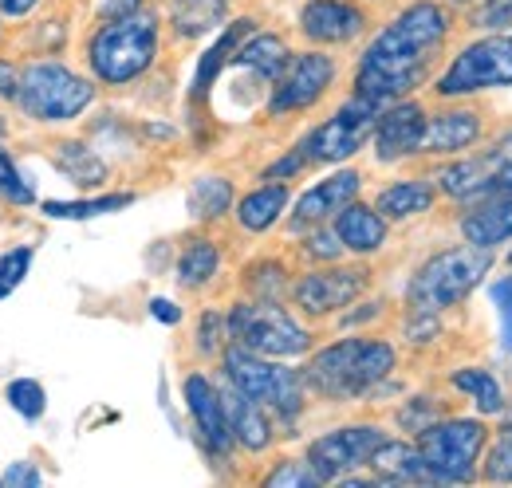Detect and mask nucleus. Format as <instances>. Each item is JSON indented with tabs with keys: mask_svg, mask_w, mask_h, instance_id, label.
<instances>
[{
	"mask_svg": "<svg viewBox=\"0 0 512 488\" xmlns=\"http://www.w3.org/2000/svg\"><path fill=\"white\" fill-rule=\"evenodd\" d=\"M457 8L449 0H410L402 4L379 36L363 48L355 63V95L375 99V103H394L406 95H418L442 67L446 44L457 28Z\"/></svg>",
	"mask_w": 512,
	"mask_h": 488,
	"instance_id": "obj_1",
	"label": "nucleus"
},
{
	"mask_svg": "<svg viewBox=\"0 0 512 488\" xmlns=\"http://www.w3.org/2000/svg\"><path fill=\"white\" fill-rule=\"evenodd\" d=\"M398 370V347L386 339H367V335H347L320 347L308 366L304 382L308 394L323 402H371L375 386L394 378Z\"/></svg>",
	"mask_w": 512,
	"mask_h": 488,
	"instance_id": "obj_2",
	"label": "nucleus"
},
{
	"mask_svg": "<svg viewBox=\"0 0 512 488\" xmlns=\"http://www.w3.org/2000/svg\"><path fill=\"white\" fill-rule=\"evenodd\" d=\"M162 48V20L150 8H138L119 20H103L87 40V67L95 83L107 87H130L142 79Z\"/></svg>",
	"mask_w": 512,
	"mask_h": 488,
	"instance_id": "obj_3",
	"label": "nucleus"
},
{
	"mask_svg": "<svg viewBox=\"0 0 512 488\" xmlns=\"http://www.w3.org/2000/svg\"><path fill=\"white\" fill-rule=\"evenodd\" d=\"M497 268V252L493 248H477V244H449L438 248L434 256H426L410 284H406V307L414 311H457L481 284L485 276Z\"/></svg>",
	"mask_w": 512,
	"mask_h": 488,
	"instance_id": "obj_4",
	"label": "nucleus"
},
{
	"mask_svg": "<svg viewBox=\"0 0 512 488\" xmlns=\"http://www.w3.org/2000/svg\"><path fill=\"white\" fill-rule=\"evenodd\" d=\"M505 87H512V28L477 32L430 79V95L438 103L442 99H477V95L505 91Z\"/></svg>",
	"mask_w": 512,
	"mask_h": 488,
	"instance_id": "obj_5",
	"label": "nucleus"
},
{
	"mask_svg": "<svg viewBox=\"0 0 512 488\" xmlns=\"http://www.w3.org/2000/svg\"><path fill=\"white\" fill-rule=\"evenodd\" d=\"M414 441L426 457L434 485H469L481 481V457L493 441V429L481 414H449Z\"/></svg>",
	"mask_w": 512,
	"mask_h": 488,
	"instance_id": "obj_6",
	"label": "nucleus"
},
{
	"mask_svg": "<svg viewBox=\"0 0 512 488\" xmlns=\"http://www.w3.org/2000/svg\"><path fill=\"white\" fill-rule=\"evenodd\" d=\"M229 343L264 359H300L312 351V331L296 323L280 300H241L225 311Z\"/></svg>",
	"mask_w": 512,
	"mask_h": 488,
	"instance_id": "obj_7",
	"label": "nucleus"
},
{
	"mask_svg": "<svg viewBox=\"0 0 512 488\" xmlns=\"http://www.w3.org/2000/svg\"><path fill=\"white\" fill-rule=\"evenodd\" d=\"M221 374L237 390H245L249 398H256L260 406H268L280 422H296L300 410H304V398H308L304 370L280 366L276 359H264V355H253V351L229 343L221 351Z\"/></svg>",
	"mask_w": 512,
	"mask_h": 488,
	"instance_id": "obj_8",
	"label": "nucleus"
},
{
	"mask_svg": "<svg viewBox=\"0 0 512 488\" xmlns=\"http://www.w3.org/2000/svg\"><path fill=\"white\" fill-rule=\"evenodd\" d=\"M20 111L36 122H71L95 103V79L60 60H32L20 71Z\"/></svg>",
	"mask_w": 512,
	"mask_h": 488,
	"instance_id": "obj_9",
	"label": "nucleus"
},
{
	"mask_svg": "<svg viewBox=\"0 0 512 488\" xmlns=\"http://www.w3.org/2000/svg\"><path fill=\"white\" fill-rule=\"evenodd\" d=\"M379 115H383V103L363 99V95L351 91V99H347L331 119H323L320 126L308 130V138H304L308 162H312V166H343V162L355 158L363 146H371Z\"/></svg>",
	"mask_w": 512,
	"mask_h": 488,
	"instance_id": "obj_10",
	"label": "nucleus"
},
{
	"mask_svg": "<svg viewBox=\"0 0 512 488\" xmlns=\"http://www.w3.org/2000/svg\"><path fill=\"white\" fill-rule=\"evenodd\" d=\"M383 441L386 429L379 422H347V426H335L320 433L308 445L304 457L312 461V469L320 473L323 485H339L355 469H371V457H375V449Z\"/></svg>",
	"mask_w": 512,
	"mask_h": 488,
	"instance_id": "obj_11",
	"label": "nucleus"
},
{
	"mask_svg": "<svg viewBox=\"0 0 512 488\" xmlns=\"http://www.w3.org/2000/svg\"><path fill=\"white\" fill-rule=\"evenodd\" d=\"M371 288V268L367 264H323L316 272H304L292 280V304L308 319H327L355 304Z\"/></svg>",
	"mask_w": 512,
	"mask_h": 488,
	"instance_id": "obj_12",
	"label": "nucleus"
},
{
	"mask_svg": "<svg viewBox=\"0 0 512 488\" xmlns=\"http://www.w3.org/2000/svg\"><path fill=\"white\" fill-rule=\"evenodd\" d=\"M485 130H489V119L473 99H442L438 107H430L426 134H422V158L430 162L461 158L481 146Z\"/></svg>",
	"mask_w": 512,
	"mask_h": 488,
	"instance_id": "obj_13",
	"label": "nucleus"
},
{
	"mask_svg": "<svg viewBox=\"0 0 512 488\" xmlns=\"http://www.w3.org/2000/svg\"><path fill=\"white\" fill-rule=\"evenodd\" d=\"M335 75H339V63L327 52H300V56H292L288 71L276 79V87L268 95V115L284 119V115L312 111L323 95L335 87Z\"/></svg>",
	"mask_w": 512,
	"mask_h": 488,
	"instance_id": "obj_14",
	"label": "nucleus"
},
{
	"mask_svg": "<svg viewBox=\"0 0 512 488\" xmlns=\"http://www.w3.org/2000/svg\"><path fill=\"white\" fill-rule=\"evenodd\" d=\"M426 119H430V107L414 95L406 99H394L386 103L379 126H375V162L379 166H402L410 158H422V134H426Z\"/></svg>",
	"mask_w": 512,
	"mask_h": 488,
	"instance_id": "obj_15",
	"label": "nucleus"
},
{
	"mask_svg": "<svg viewBox=\"0 0 512 488\" xmlns=\"http://www.w3.org/2000/svg\"><path fill=\"white\" fill-rule=\"evenodd\" d=\"M182 398H186V410L193 418V429H197V441L205 445L209 457L225 461L237 445L233 429H229V418H225V402H221V382H213L205 370H190L182 378Z\"/></svg>",
	"mask_w": 512,
	"mask_h": 488,
	"instance_id": "obj_16",
	"label": "nucleus"
},
{
	"mask_svg": "<svg viewBox=\"0 0 512 488\" xmlns=\"http://www.w3.org/2000/svg\"><path fill=\"white\" fill-rule=\"evenodd\" d=\"M371 28V12L355 0H308L300 8V32L316 48L355 44Z\"/></svg>",
	"mask_w": 512,
	"mask_h": 488,
	"instance_id": "obj_17",
	"label": "nucleus"
},
{
	"mask_svg": "<svg viewBox=\"0 0 512 488\" xmlns=\"http://www.w3.org/2000/svg\"><path fill=\"white\" fill-rule=\"evenodd\" d=\"M359 193H363V174L351 170V166H343V170H335V174L320 178L312 189H304V193L296 197V205L288 209V225H292V233H308V229H316V225L335 221V213L347 209Z\"/></svg>",
	"mask_w": 512,
	"mask_h": 488,
	"instance_id": "obj_18",
	"label": "nucleus"
},
{
	"mask_svg": "<svg viewBox=\"0 0 512 488\" xmlns=\"http://www.w3.org/2000/svg\"><path fill=\"white\" fill-rule=\"evenodd\" d=\"M457 237L465 244H477V248H493V252L501 244H512V189L481 197L473 205H461Z\"/></svg>",
	"mask_w": 512,
	"mask_h": 488,
	"instance_id": "obj_19",
	"label": "nucleus"
},
{
	"mask_svg": "<svg viewBox=\"0 0 512 488\" xmlns=\"http://www.w3.org/2000/svg\"><path fill=\"white\" fill-rule=\"evenodd\" d=\"M221 402H225L229 429H233V437H237V445H241L245 453H264V449H272L276 433H272V418H268L272 410H268V406H260L245 390H237L229 378L221 382Z\"/></svg>",
	"mask_w": 512,
	"mask_h": 488,
	"instance_id": "obj_20",
	"label": "nucleus"
},
{
	"mask_svg": "<svg viewBox=\"0 0 512 488\" xmlns=\"http://www.w3.org/2000/svg\"><path fill=\"white\" fill-rule=\"evenodd\" d=\"M331 225H335L339 241H343V248L351 256H375V252H383L386 244H390V221L375 209V201L367 205V201L355 197L347 209L335 213Z\"/></svg>",
	"mask_w": 512,
	"mask_h": 488,
	"instance_id": "obj_21",
	"label": "nucleus"
},
{
	"mask_svg": "<svg viewBox=\"0 0 512 488\" xmlns=\"http://www.w3.org/2000/svg\"><path fill=\"white\" fill-rule=\"evenodd\" d=\"M442 201V189L434 174H418V178H398V182L383 185L375 193V209L383 213L386 221H414V217H426L434 213Z\"/></svg>",
	"mask_w": 512,
	"mask_h": 488,
	"instance_id": "obj_22",
	"label": "nucleus"
},
{
	"mask_svg": "<svg viewBox=\"0 0 512 488\" xmlns=\"http://www.w3.org/2000/svg\"><path fill=\"white\" fill-rule=\"evenodd\" d=\"M371 473L379 485H434L430 481V469H426V457L418 449V441H394L386 437L383 445L375 449L371 457Z\"/></svg>",
	"mask_w": 512,
	"mask_h": 488,
	"instance_id": "obj_23",
	"label": "nucleus"
},
{
	"mask_svg": "<svg viewBox=\"0 0 512 488\" xmlns=\"http://www.w3.org/2000/svg\"><path fill=\"white\" fill-rule=\"evenodd\" d=\"M288 205H292L288 182H260L233 205V213H237V225L245 233H268L272 225H280V217L288 213Z\"/></svg>",
	"mask_w": 512,
	"mask_h": 488,
	"instance_id": "obj_24",
	"label": "nucleus"
},
{
	"mask_svg": "<svg viewBox=\"0 0 512 488\" xmlns=\"http://www.w3.org/2000/svg\"><path fill=\"white\" fill-rule=\"evenodd\" d=\"M256 32V24L249 20V16H241V20H233L213 44H209V52L201 56V63H197V71H193V87H190V99L197 103V99H205L209 95V87L217 83V75H221V67L225 63H233V56H237V48L249 40Z\"/></svg>",
	"mask_w": 512,
	"mask_h": 488,
	"instance_id": "obj_25",
	"label": "nucleus"
},
{
	"mask_svg": "<svg viewBox=\"0 0 512 488\" xmlns=\"http://www.w3.org/2000/svg\"><path fill=\"white\" fill-rule=\"evenodd\" d=\"M233 63H237L241 71L256 75V79L276 83V79L288 71V63H292V48H288V40H284L280 32H253V36L237 48Z\"/></svg>",
	"mask_w": 512,
	"mask_h": 488,
	"instance_id": "obj_26",
	"label": "nucleus"
},
{
	"mask_svg": "<svg viewBox=\"0 0 512 488\" xmlns=\"http://www.w3.org/2000/svg\"><path fill=\"white\" fill-rule=\"evenodd\" d=\"M449 390L461 394V398H469L473 410H477L481 418H497V414L505 410V402H509L501 378H497L493 370H485V366H461V370H449Z\"/></svg>",
	"mask_w": 512,
	"mask_h": 488,
	"instance_id": "obj_27",
	"label": "nucleus"
},
{
	"mask_svg": "<svg viewBox=\"0 0 512 488\" xmlns=\"http://www.w3.org/2000/svg\"><path fill=\"white\" fill-rule=\"evenodd\" d=\"M233 201H237L233 182L221 178V174H201V178L186 189V209H190L193 221H221V217L233 209Z\"/></svg>",
	"mask_w": 512,
	"mask_h": 488,
	"instance_id": "obj_28",
	"label": "nucleus"
},
{
	"mask_svg": "<svg viewBox=\"0 0 512 488\" xmlns=\"http://www.w3.org/2000/svg\"><path fill=\"white\" fill-rule=\"evenodd\" d=\"M217 272H221V248L213 241H205V237H197V241L186 244L182 256H178V264H174L178 284L190 288V292L209 288V284L217 280Z\"/></svg>",
	"mask_w": 512,
	"mask_h": 488,
	"instance_id": "obj_29",
	"label": "nucleus"
},
{
	"mask_svg": "<svg viewBox=\"0 0 512 488\" xmlns=\"http://www.w3.org/2000/svg\"><path fill=\"white\" fill-rule=\"evenodd\" d=\"M56 170L79 189H99L107 182V162L87 142H60L56 146Z\"/></svg>",
	"mask_w": 512,
	"mask_h": 488,
	"instance_id": "obj_30",
	"label": "nucleus"
},
{
	"mask_svg": "<svg viewBox=\"0 0 512 488\" xmlns=\"http://www.w3.org/2000/svg\"><path fill=\"white\" fill-rule=\"evenodd\" d=\"M138 201V193L119 189V193H99V197H83V201H44L40 213L52 217V221H91V217H103V213H119Z\"/></svg>",
	"mask_w": 512,
	"mask_h": 488,
	"instance_id": "obj_31",
	"label": "nucleus"
},
{
	"mask_svg": "<svg viewBox=\"0 0 512 488\" xmlns=\"http://www.w3.org/2000/svg\"><path fill=\"white\" fill-rule=\"evenodd\" d=\"M225 16H229L225 0H174V8H170V24L186 40H197V36L221 28Z\"/></svg>",
	"mask_w": 512,
	"mask_h": 488,
	"instance_id": "obj_32",
	"label": "nucleus"
},
{
	"mask_svg": "<svg viewBox=\"0 0 512 488\" xmlns=\"http://www.w3.org/2000/svg\"><path fill=\"white\" fill-rule=\"evenodd\" d=\"M453 410L446 406V398L442 394H410L398 410H394V422L398 429L406 433V437H418V433H426L430 426H438L442 418H449Z\"/></svg>",
	"mask_w": 512,
	"mask_h": 488,
	"instance_id": "obj_33",
	"label": "nucleus"
},
{
	"mask_svg": "<svg viewBox=\"0 0 512 488\" xmlns=\"http://www.w3.org/2000/svg\"><path fill=\"white\" fill-rule=\"evenodd\" d=\"M461 28L469 32H501L512 28V0H477L461 16Z\"/></svg>",
	"mask_w": 512,
	"mask_h": 488,
	"instance_id": "obj_34",
	"label": "nucleus"
},
{
	"mask_svg": "<svg viewBox=\"0 0 512 488\" xmlns=\"http://www.w3.org/2000/svg\"><path fill=\"white\" fill-rule=\"evenodd\" d=\"M4 398H8V406H12L20 418H28V422H36V418L48 410V394H44V386H40L36 378H12V382L4 386Z\"/></svg>",
	"mask_w": 512,
	"mask_h": 488,
	"instance_id": "obj_35",
	"label": "nucleus"
},
{
	"mask_svg": "<svg viewBox=\"0 0 512 488\" xmlns=\"http://www.w3.org/2000/svg\"><path fill=\"white\" fill-rule=\"evenodd\" d=\"M481 481L489 485H512V433H493L481 457Z\"/></svg>",
	"mask_w": 512,
	"mask_h": 488,
	"instance_id": "obj_36",
	"label": "nucleus"
},
{
	"mask_svg": "<svg viewBox=\"0 0 512 488\" xmlns=\"http://www.w3.org/2000/svg\"><path fill=\"white\" fill-rule=\"evenodd\" d=\"M264 485L268 488H320V473L312 469V461L308 457H288V461H280L276 469H268L264 473Z\"/></svg>",
	"mask_w": 512,
	"mask_h": 488,
	"instance_id": "obj_37",
	"label": "nucleus"
},
{
	"mask_svg": "<svg viewBox=\"0 0 512 488\" xmlns=\"http://www.w3.org/2000/svg\"><path fill=\"white\" fill-rule=\"evenodd\" d=\"M489 304L497 311V347L512 355V272L489 284Z\"/></svg>",
	"mask_w": 512,
	"mask_h": 488,
	"instance_id": "obj_38",
	"label": "nucleus"
},
{
	"mask_svg": "<svg viewBox=\"0 0 512 488\" xmlns=\"http://www.w3.org/2000/svg\"><path fill=\"white\" fill-rule=\"evenodd\" d=\"M402 339L410 347L438 343L442 339V315L438 311H414V307H406V315H402Z\"/></svg>",
	"mask_w": 512,
	"mask_h": 488,
	"instance_id": "obj_39",
	"label": "nucleus"
},
{
	"mask_svg": "<svg viewBox=\"0 0 512 488\" xmlns=\"http://www.w3.org/2000/svg\"><path fill=\"white\" fill-rule=\"evenodd\" d=\"M304 256L308 260H316V264H335L347 248L339 241V233H335V225H316V229H308V237H304Z\"/></svg>",
	"mask_w": 512,
	"mask_h": 488,
	"instance_id": "obj_40",
	"label": "nucleus"
},
{
	"mask_svg": "<svg viewBox=\"0 0 512 488\" xmlns=\"http://www.w3.org/2000/svg\"><path fill=\"white\" fill-rule=\"evenodd\" d=\"M32 248L28 244H20V248H12V252H4L0 256V300H8L20 284H24V276H28V268H32Z\"/></svg>",
	"mask_w": 512,
	"mask_h": 488,
	"instance_id": "obj_41",
	"label": "nucleus"
},
{
	"mask_svg": "<svg viewBox=\"0 0 512 488\" xmlns=\"http://www.w3.org/2000/svg\"><path fill=\"white\" fill-rule=\"evenodd\" d=\"M225 347H229L225 315H221V311H201V323H197V351L209 359V355H221Z\"/></svg>",
	"mask_w": 512,
	"mask_h": 488,
	"instance_id": "obj_42",
	"label": "nucleus"
},
{
	"mask_svg": "<svg viewBox=\"0 0 512 488\" xmlns=\"http://www.w3.org/2000/svg\"><path fill=\"white\" fill-rule=\"evenodd\" d=\"M0 197H4V201H12V205H32V201H36L32 185L24 182L20 166H16L4 150H0Z\"/></svg>",
	"mask_w": 512,
	"mask_h": 488,
	"instance_id": "obj_43",
	"label": "nucleus"
},
{
	"mask_svg": "<svg viewBox=\"0 0 512 488\" xmlns=\"http://www.w3.org/2000/svg\"><path fill=\"white\" fill-rule=\"evenodd\" d=\"M312 162H308V154H304V142L300 146H292L284 158H276L272 166H264V174H260V182H288V178H296V174H304Z\"/></svg>",
	"mask_w": 512,
	"mask_h": 488,
	"instance_id": "obj_44",
	"label": "nucleus"
},
{
	"mask_svg": "<svg viewBox=\"0 0 512 488\" xmlns=\"http://www.w3.org/2000/svg\"><path fill=\"white\" fill-rule=\"evenodd\" d=\"M40 485H44V473L32 461H12L0 473V488H40Z\"/></svg>",
	"mask_w": 512,
	"mask_h": 488,
	"instance_id": "obj_45",
	"label": "nucleus"
},
{
	"mask_svg": "<svg viewBox=\"0 0 512 488\" xmlns=\"http://www.w3.org/2000/svg\"><path fill=\"white\" fill-rule=\"evenodd\" d=\"M0 99L8 103L20 99V67H12L8 60H0Z\"/></svg>",
	"mask_w": 512,
	"mask_h": 488,
	"instance_id": "obj_46",
	"label": "nucleus"
},
{
	"mask_svg": "<svg viewBox=\"0 0 512 488\" xmlns=\"http://www.w3.org/2000/svg\"><path fill=\"white\" fill-rule=\"evenodd\" d=\"M150 315H154L158 323H166V327H178V323H182V307L174 304V300H166V296H154V300H150Z\"/></svg>",
	"mask_w": 512,
	"mask_h": 488,
	"instance_id": "obj_47",
	"label": "nucleus"
},
{
	"mask_svg": "<svg viewBox=\"0 0 512 488\" xmlns=\"http://www.w3.org/2000/svg\"><path fill=\"white\" fill-rule=\"evenodd\" d=\"M146 0H99V20H119V16H130L138 12Z\"/></svg>",
	"mask_w": 512,
	"mask_h": 488,
	"instance_id": "obj_48",
	"label": "nucleus"
},
{
	"mask_svg": "<svg viewBox=\"0 0 512 488\" xmlns=\"http://www.w3.org/2000/svg\"><path fill=\"white\" fill-rule=\"evenodd\" d=\"M383 315V300H371L367 307H355V311H347L343 315V327H355V323H371V319H379Z\"/></svg>",
	"mask_w": 512,
	"mask_h": 488,
	"instance_id": "obj_49",
	"label": "nucleus"
},
{
	"mask_svg": "<svg viewBox=\"0 0 512 488\" xmlns=\"http://www.w3.org/2000/svg\"><path fill=\"white\" fill-rule=\"evenodd\" d=\"M36 4H40V0H0V16H8V20H20V16H28Z\"/></svg>",
	"mask_w": 512,
	"mask_h": 488,
	"instance_id": "obj_50",
	"label": "nucleus"
},
{
	"mask_svg": "<svg viewBox=\"0 0 512 488\" xmlns=\"http://www.w3.org/2000/svg\"><path fill=\"white\" fill-rule=\"evenodd\" d=\"M497 433H512V398L505 402V410L497 414Z\"/></svg>",
	"mask_w": 512,
	"mask_h": 488,
	"instance_id": "obj_51",
	"label": "nucleus"
},
{
	"mask_svg": "<svg viewBox=\"0 0 512 488\" xmlns=\"http://www.w3.org/2000/svg\"><path fill=\"white\" fill-rule=\"evenodd\" d=\"M509 189H512V166H509V170H505V178L497 182V193H509Z\"/></svg>",
	"mask_w": 512,
	"mask_h": 488,
	"instance_id": "obj_52",
	"label": "nucleus"
},
{
	"mask_svg": "<svg viewBox=\"0 0 512 488\" xmlns=\"http://www.w3.org/2000/svg\"><path fill=\"white\" fill-rule=\"evenodd\" d=\"M453 8H469V4H477V0H449Z\"/></svg>",
	"mask_w": 512,
	"mask_h": 488,
	"instance_id": "obj_53",
	"label": "nucleus"
},
{
	"mask_svg": "<svg viewBox=\"0 0 512 488\" xmlns=\"http://www.w3.org/2000/svg\"><path fill=\"white\" fill-rule=\"evenodd\" d=\"M505 260H509V268H512V248H509V256H505Z\"/></svg>",
	"mask_w": 512,
	"mask_h": 488,
	"instance_id": "obj_54",
	"label": "nucleus"
},
{
	"mask_svg": "<svg viewBox=\"0 0 512 488\" xmlns=\"http://www.w3.org/2000/svg\"><path fill=\"white\" fill-rule=\"evenodd\" d=\"M0 134H4V122H0Z\"/></svg>",
	"mask_w": 512,
	"mask_h": 488,
	"instance_id": "obj_55",
	"label": "nucleus"
}]
</instances>
